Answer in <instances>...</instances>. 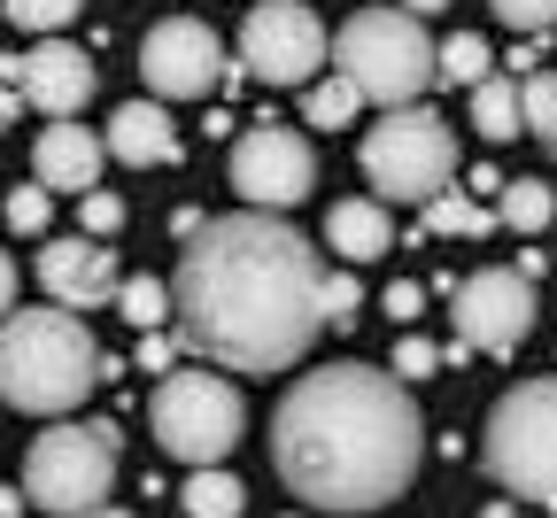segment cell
<instances>
[{
  "mask_svg": "<svg viewBox=\"0 0 557 518\" xmlns=\"http://www.w3.org/2000/svg\"><path fill=\"white\" fill-rule=\"evenodd\" d=\"M325 263L271 209L209 217L171 286V318L194 356L218 372H287L325 333Z\"/></svg>",
  "mask_w": 557,
  "mask_h": 518,
  "instance_id": "obj_1",
  "label": "cell"
},
{
  "mask_svg": "<svg viewBox=\"0 0 557 518\" xmlns=\"http://www.w3.org/2000/svg\"><path fill=\"white\" fill-rule=\"evenodd\" d=\"M271 465L310 510L364 518L395 503L426 465V418L410 387L380 363L302 372L271 410Z\"/></svg>",
  "mask_w": 557,
  "mask_h": 518,
  "instance_id": "obj_2",
  "label": "cell"
},
{
  "mask_svg": "<svg viewBox=\"0 0 557 518\" xmlns=\"http://www.w3.org/2000/svg\"><path fill=\"white\" fill-rule=\"evenodd\" d=\"M101 380V348L78 310H9L0 318V403L62 418L78 410Z\"/></svg>",
  "mask_w": 557,
  "mask_h": 518,
  "instance_id": "obj_3",
  "label": "cell"
},
{
  "mask_svg": "<svg viewBox=\"0 0 557 518\" xmlns=\"http://www.w3.org/2000/svg\"><path fill=\"white\" fill-rule=\"evenodd\" d=\"M325 54L357 86V101H380V109H410L434 86V39H426V16L410 9H357Z\"/></svg>",
  "mask_w": 557,
  "mask_h": 518,
  "instance_id": "obj_4",
  "label": "cell"
},
{
  "mask_svg": "<svg viewBox=\"0 0 557 518\" xmlns=\"http://www.w3.org/2000/svg\"><path fill=\"white\" fill-rule=\"evenodd\" d=\"M148 425L156 441L178 457V465H225L240 449L248 433V403L225 372H209V363H186V372H171L148 403Z\"/></svg>",
  "mask_w": 557,
  "mask_h": 518,
  "instance_id": "obj_5",
  "label": "cell"
},
{
  "mask_svg": "<svg viewBox=\"0 0 557 518\" xmlns=\"http://www.w3.org/2000/svg\"><path fill=\"white\" fill-rule=\"evenodd\" d=\"M364 178H372V201H418L426 209L457 178V132L434 109H418V101L387 109L364 132Z\"/></svg>",
  "mask_w": 557,
  "mask_h": 518,
  "instance_id": "obj_6",
  "label": "cell"
},
{
  "mask_svg": "<svg viewBox=\"0 0 557 518\" xmlns=\"http://www.w3.org/2000/svg\"><path fill=\"white\" fill-rule=\"evenodd\" d=\"M487 472L511 495L557 510V380H527L487 410Z\"/></svg>",
  "mask_w": 557,
  "mask_h": 518,
  "instance_id": "obj_7",
  "label": "cell"
},
{
  "mask_svg": "<svg viewBox=\"0 0 557 518\" xmlns=\"http://www.w3.org/2000/svg\"><path fill=\"white\" fill-rule=\"evenodd\" d=\"M116 488V425H47L24 457V495L54 518H78Z\"/></svg>",
  "mask_w": 557,
  "mask_h": 518,
  "instance_id": "obj_8",
  "label": "cell"
},
{
  "mask_svg": "<svg viewBox=\"0 0 557 518\" xmlns=\"http://www.w3.org/2000/svg\"><path fill=\"white\" fill-rule=\"evenodd\" d=\"M325 24L302 9V0H256L240 24V70L256 86H310L325 70Z\"/></svg>",
  "mask_w": 557,
  "mask_h": 518,
  "instance_id": "obj_9",
  "label": "cell"
},
{
  "mask_svg": "<svg viewBox=\"0 0 557 518\" xmlns=\"http://www.w3.org/2000/svg\"><path fill=\"white\" fill-rule=\"evenodd\" d=\"M233 186H240L248 209H271V217L295 209V201H310V186H318L310 139L295 124H248L233 139Z\"/></svg>",
  "mask_w": 557,
  "mask_h": 518,
  "instance_id": "obj_10",
  "label": "cell"
},
{
  "mask_svg": "<svg viewBox=\"0 0 557 518\" xmlns=\"http://www.w3.org/2000/svg\"><path fill=\"white\" fill-rule=\"evenodd\" d=\"M139 78H148L156 101H201L225 78V47H218V32L201 16H163V24H148V39H139Z\"/></svg>",
  "mask_w": 557,
  "mask_h": 518,
  "instance_id": "obj_11",
  "label": "cell"
},
{
  "mask_svg": "<svg viewBox=\"0 0 557 518\" xmlns=\"http://www.w3.org/2000/svg\"><path fill=\"white\" fill-rule=\"evenodd\" d=\"M457 341L480 348V356H511L527 333H534V279L527 271H472L457 294Z\"/></svg>",
  "mask_w": 557,
  "mask_h": 518,
  "instance_id": "obj_12",
  "label": "cell"
},
{
  "mask_svg": "<svg viewBox=\"0 0 557 518\" xmlns=\"http://www.w3.org/2000/svg\"><path fill=\"white\" fill-rule=\"evenodd\" d=\"M0 78L16 86V101H32L47 116H78L94 101V62L70 39H39L32 54H0Z\"/></svg>",
  "mask_w": 557,
  "mask_h": 518,
  "instance_id": "obj_13",
  "label": "cell"
},
{
  "mask_svg": "<svg viewBox=\"0 0 557 518\" xmlns=\"http://www.w3.org/2000/svg\"><path fill=\"white\" fill-rule=\"evenodd\" d=\"M116 256L101 248V240H47L39 248V286H47V303L54 310H101V303H116Z\"/></svg>",
  "mask_w": 557,
  "mask_h": 518,
  "instance_id": "obj_14",
  "label": "cell"
},
{
  "mask_svg": "<svg viewBox=\"0 0 557 518\" xmlns=\"http://www.w3.org/2000/svg\"><path fill=\"white\" fill-rule=\"evenodd\" d=\"M32 186H47V194H94L101 186V139L86 124L54 116L39 132V147H32Z\"/></svg>",
  "mask_w": 557,
  "mask_h": 518,
  "instance_id": "obj_15",
  "label": "cell"
},
{
  "mask_svg": "<svg viewBox=\"0 0 557 518\" xmlns=\"http://www.w3.org/2000/svg\"><path fill=\"white\" fill-rule=\"evenodd\" d=\"M101 156L132 163V171H148V163H178V124L163 101H124L109 116V139H101Z\"/></svg>",
  "mask_w": 557,
  "mask_h": 518,
  "instance_id": "obj_16",
  "label": "cell"
},
{
  "mask_svg": "<svg viewBox=\"0 0 557 518\" xmlns=\"http://www.w3.org/2000/svg\"><path fill=\"white\" fill-rule=\"evenodd\" d=\"M325 248H333L341 263H372V256H387V248H395L387 201H372V194L333 201V209H325Z\"/></svg>",
  "mask_w": 557,
  "mask_h": 518,
  "instance_id": "obj_17",
  "label": "cell"
},
{
  "mask_svg": "<svg viewBox=\"0 0 557 518\" xmlns=\"http://www.w3.org/2000/svg\"><path fill=\"white\" fill-rule=\"evenodd\" d=\"M178 503H186V518H240L248 510V488L225 465H194V480L178 488Z\"/></svg>",
  "mask_w": 557,
  "mask_h": 518,
  "instance_id": "obj_18",
  "label": "cell"
},
{
  "mask_svg": "<svg viewBox=\"0 0 557 518\" xmlns=\"http://www.w3.org/2000/svg\"><path fill=\"white\" fill-rule=\"evenodd\" d=\"M472 124H480V139H519L527 124H519V78H496V70H487V78L472 86Z\"/></svg>",
  "mask_w": 557,
  "mask_h": 518,
  "instance_id": "obj_19",
  "label": "cell"
},
{
  "mask_svg": "<svg viewBox=\"0 0 557 518\" xmlns=\"http://www.w3.org/2000/svg\"><path fill=\"white\" fill-rule=\"evenodd\" d=\"M496 217H504L511 233H542L549 217H557V194H549L542 178H504V186H496Z\"/></svg>",
  "mask_w": 557,
  "mask_h": 518,
  "instance_id": "obj_20",
  "label": "cell"
},
{
  "mask_svg": "<svg viewBox=\"0 0 557 518\" xmlns=\"http://www.w3.org/2000/svg\"><path fill=\"white\" fill-rule=\"evenodd\" d=\"M357 86H348L341 78V70H333V78H310L302 86V124H318V132H341V124H357Z\"/></svg>",
  "mask_w": 557,
  "mask_h": 518,
  "instance_id": "obj_21",
  "label": "cell"
},
{
  "mask_svg": "<svg viewBox=\"0 0 557 518\" xmlns=\"http://www.w3.org/2000/svg\"><path fill=\"white\" fill-rule=\"evenodd\" d=\"M519 124L557 156V70H527L519 78Z\"/></svg>",
  "mask_w": 557,
  "mask_h": 518,
  "instance_id": "obj_22",
  "label": "cell"
},
{
  "mask_svg": "<svg viewBox=\"0 0 557 518\" xmlns=\"http://www.w3.org/2000/svg\"><path fill=\"white\" fill-rule=\"evenodd\" d=\"M487 62H496V54H487V39H480V32H457V39L434 47V78H442V86H480Z\"/></svg>",
  "mask_w": 557,
  "mask_h": 518,
  "instance_id": "obj_23",
  "label": "cell"
},
{
  "mask_svg": "<svg viewBox=\"0 0 557 518\" xmlns=\"http://www.w3.org/2000/svg\"><path fill=\"white\" fill-rule=\"evenodd\" d=\"M116 310H124V325L156 333V325L171 318V294H163L156 279H116Z\"/></svg>",
  "mask_w": 557,
  "mask_h": 518,
  "instance_id": "obj_24",
  "label": "cell"
},
{
  "mask_svg": "<svg viewBox=\"0 0 557 518\" xmlns=\"http://www.w3.org/2000/svg\"><path fill=\"white\" fill-rule=\"evenodd\" d=\"M426 225H434V233H465V240H480L487 225H496V217H487L480 201H465V194H449V186H442V194L426 201Z\"/></svg>",
  "mask_w": 557,
  "mask_h": 518,
  "instance_id": "obj_25",
  "label": "cell"
},
{
  "mask_svg": "<svg viewBox=\"0 0 557 518\" xmlns=\"http://www.w3.org/2000/svg\"><path fill=\"white\" fill-rule=\"evenodd\" d=\"M0 9H9L24 32H39V39H54L62 24H78V9L86 0H0Z\"/></svg>",
  "mask_w": 557,
  "mask_h": 518,
  "instance_id": "obj_26",
  "label": "cell"
},
{
  "mask_svg": "<svg viewBox=\"0 0 557 518\" xmlns=\"http://www.w3.org/2000/svg\"><path fill=\"white\" fill-rule=\"evenodd\" d=\"M116 225H124V201H116L109 186H94V194H78V233H86V240H109Z\"/></svg>",
  "mask_w": 557,
  "mask_h": 518,
  "instance_id": "obj_27",
  "label": "cell"
},
{
  "mask_svg": "<svg viewBox=\"0 0 557 518\" xmlns=\"http://www.w3.org/2000/svg\"><path fill=\"white\" fill-rule=\"evenodd\" d=\"M47 217H54V194L47 186H16L9 194V225L16 233H47Z\"/></svg>",
  "mask_w": 557,
  "mask_h": 518,
  "instance_id": "obj_28",
  "label": "cell"
},
{
  "mask_svg": "<svg viewBox=\"0 0 557 518\" xmlns=\"http://www.w3.org/2000/svg\"><path fill=\"white\" fill-rule=\"evenodd\" d=\"M487 9H496L511 32H549L557 24V0H487Z\"/></svg>",
  "mask_w": 557,
  "mask_h": 518,
  "instance_id": "obj_29",
  "label": "cell"
},
{
  "mask_svg": "<svg viewBox=\"0 0 557 518\" xmlns=\"http://www.w3.org/2000/svg\"><path fill=\"white\" fill-rule=\"evenodd\" d=\"M318 303H325V318H333V325H348V318H357V303H364V286H357V279H348V271H333V279H325V294H318Z\"/></svg>",
  "mask_w": 557,
  "mask_h": 518,
  "instance_id": "obj_30",
  "label": "cell"
},
{
  "mask_svg": "<svg viewBox=\"0 0 557 518\" xmlns=\"http://www.w3.org/2000/svg\"><path fill=\"white\" fill-rule=\"evenodd\" d=\"M434 363H442V348H434V341H403V348H395V363H387V372H395V380H426V372H434Z\"/></svg>",
  "mask_w": 557,
  "mask_h": 518,
  "instance_id": "obj_31",
  "label": "cell"
},
{
  "mask_svg": "<svg viewBox=\"0 0 557 518\" xmlns=\"http://www.w3.org/2000/svg\"><path fill=\"white\" fill-rule=\"evenodd\" d=\"M418 303H426V286H387V310L395 318H418Z\"/></svg>",
  "mask_w": 557,
  "mask_h": 518,
  "instance_id": "obj_32",
  "label": "cell"
},
{
  "mask_svg": "<svg viewBox=\"0 0 557 518\" xmlns=\"http://www.w3.org/2000/svg\"><path fill=\"white\" fill-rule=\"evenodd\" d=\"M16 310V263H9V248H0V318Z\"/></svg>",
  "mask_w": 557,
  "mask_h": 518,
  "instance_id": "obj_33",
  "label": "cell"
},
{
  "mask_svg": "<svg viewBox=\"0 0 557 518\" xmlns=\"http://www.w3.org/2000/svg\"><path fill=\"white\" fill-rule=\"evenodd\" d=\"M403 9H410V16H442V9H449V0H403Z\"/></svg>",
  "mask_w": 557,
  "mask_h": 518,
  "instance_id": "obj_34",
  "label": "cell"
},
{
  "mask_svg": "<svg viewBox=\"0 0 557 518\" xmlns=\"http://www.w3.org/2000/svg\"><path fill=\"white\" fill-rule=\"evenodd\" d=\"M16 116V86H0V124H9Z\"/></svg>",
  "mask_w": 557,
  "mask_h": 518,
  "instance_id": "obj_35",
  "label": "cell"
},
{
  "mask_svg": "<svg viewBox=\"0 0 557 518\" xmlns=\"http://www.w3.org/2000/svg\"><path fill=\"white\" fill-rule=\"evenodd\" d=\"M78 518H132V510H109V503H94V510H78Z\"/></svg>",
  "mask_w": 557,
  "mask_h": 518,
  "instance_id": "obj_36",
  "label": "cell"
},
{
  "mask_svg": "<svg viewBox=\"0 0 557 518\" xmlns=\"http://www.w3.org/2000/svg\"><path fill=\"white\" fill-rule=\"evenodd\" d=\"M549 225H557V217H549Z\"/></svg>",
  "mask_w": 557,
  "mask_h": 518,
  "instance_id": "obj_37",
  "label": "cell"
}]
</instances>
